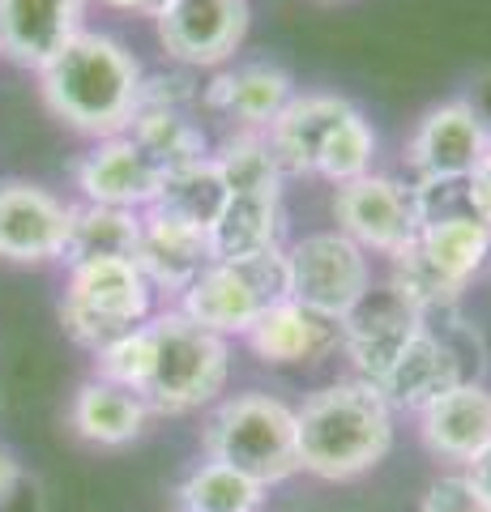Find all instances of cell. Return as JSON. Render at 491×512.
<instances>
[{
  "label": "cell",
  "mask_w": 491,
  "mask_h": 512,
  "mask_svg": "<svg viewBox=\"0 0 491 512\" xmlns=\"http://www.w3.org/2000/svg\"><path fill=\"white\" fill-rule=\"evenodd\" d=\"M487 146H491V128L474 111V103L449 99L419 120V128L410 133L406 158L423 184H453V180H470V171L483 163Z\"/></svg>",
  "instance_id": "obj_12"
},
{
  "label": "cell",
  "mask_w": 491,
  "mask_h": 512,
  "mask_svg": "<svg viewBox=\"0 0 491 512\" xmlns=\"http://www.w3.org/2000/svg\"><path fill=\"white\" fill-rule=\"evenodd\" d=\"M214 261H248L257 252L282 248V188H235L210 231Z\"/></svg>",
  "instance_id": "obj_21"
},
{
  "label": "cell",
  "mask_w": 491,
  "mask_h": 512,
  "mask_svg": "<svg viewBox=\"0 0 491 512\" xmlns=\"http://www.w3.org/2000/svg\"><path fill=\"white\" fill-rule=\"evenodd\" d=\"M150 282L137 261H90L69 269V291L60 303V320L73 342L103 350L150 320Z\"/></svg>",
  "instance_id": "obj_8"
},
{
  "label": "cell",
  "mask_w": 491,
  "mask_h": 512,
  "mask_svg": "<svg viewBox=\"0 0 491 512\" xmlns=\"http://www.w3.org/2000/svg\"><path fill=\"white\" fill-rule=\"evenodd\" d=\"M154 333V367L141 402L158 414H188L210 406L227 389L231 350L227 338L193 325L180 308L146 320Z\"/></svg>",
  "instance_id": "obj_5"
},
{
  "label": "cell",
  "mask_w": 491,
  "mask_h": 512,
  "mask_svg": "<svg viewBox=\"0 0 491 512\" xmlns=\"http://www.w3.org/2000/svg\"><path fill=\"white\" fill-rule=\"evenodd\" d=\"M244 338L261 363H274V367L316 363V359H325L329 350L342 346V320L312 312L295 299H282L252 320Z\"/></svg>",
  "instance_id": "obj_18"
},
{
  "label": "cell",
  "mask_w": 491,
  "mask_h": 512,
  "mask_svg": "<svg viewBox=\"0 0 491 512\" xmlns=\"http://www.w3.org/2000/svg\"><path fill=\"white\" fill-rule=\"evenodd\" d=\"M39 90L56 120L107 141L129 133L133 116L141 111L146 73L120 39L82 30L65 52H56L39 69Z\"/></svg>",
  "instance_id": "obj_1"
},
{
  "label": "cell",
  "mask_w": 491,
  "mask_h": 512,
  "mask_svg": "<svg viewBox=\"0 0 491 512\" xmlns=\"http://www.w3.org/2000/svg\"><path fill=\"white\" fill-rule=\"evenodd\" d=\"M86 0H0V56L43 69L82 35Z\"/></svg>",
  "instance_id": "obj_16"
},
{
  "label": "cell",
  "mask_w": 491,
  "mask_h": 512,
  "mask_svg": "<svg viewBox=\"0 0 491 512\" xmlns=\"http://www.w3.org/2000/svg\"><path fill=\"white\" fill-rule=\"evenodd\" d=\"M419 436L436 457L474 466L491 448V389L483 384H457L432 406L419 410Z\"/></svg>",
  "instance_id": "obj_19"
},
{
  "label": "cell",
  "mask_w": 491,
  "mask_h": 512,
  "mask_svg": "<svg viewBox=\"0 0 491 512\" xmlns=\"http://www.w3.org/2000/svg\"><path fill=\"white\" fill-rule=\"evenodd\" d=\"M487 154H491V146H487Z\"/></svg>",
  "instance_id": "obj_33"
},
{
  "label": "cell",
  "mask_w": 491,
  "mask_h": 512,
  "mask_svg": "<svg viewBox=\"0 0 491 512\" xmlns=\"http://www.w3.org/2000/svg\"><path fill=\"white\" fill-rule=\"evenodd\" d=\"M261 491L252 478L235 474L231 466L205 461L201 470H193L180 487V512H257Z\"/></svg>",
  "instance_id": "obj_27"
},
{
  "label": "cell",
  "mask_w": 491,
  "mask_h": 512,
  "mask_svg": "<svg viewBox=\"0 0 491 512\" xmlns=\"http://www.w3.org/2000/svg\"><path fill=\"white\" fill-rule=\"evenodd\" d=\"M282 299H291L287 248H269L248 261H214L180 295V312L193 325L227 338V333H248L252 320Z\"/></svg>",
  "instance_id": "obj_7"
},
{
  "label": "cell",
  "mask_w": 491,
  "mask_h": 512,
  "mask_svg": "<svg viewBox=\"0 0 491 512\" xmlns=\"http://www.w3.org/2000/svg\"><path fill=\"white\" fill-rule=\"evenodd\" d=\"M299 470L329 483L359 478L389 457L393 410L368 380H338L316 389L295 410Z\"/></svg>",
  "instance_id": "obj_2"
},
{
  "label": "cell",
  "mask_w": 491,
  "mask_h": 512,
  "mask_svg": "<svg viewBox=\"0 0 491 512\" xmlns=\"http://www.w3.org/2000/svg\"><path fill=\"white\" fill-rule=\"evenodd\" d=\"M334 218L346 239H355L363 252L398 256L419 235V201L415 188L398 184L393 175H359L334 192Z\"/></svg>",
  "instance_id": "obj_10"
},
{
  "label": "cell",
  "mask_w": 491,
  "mask_h": 512,
  "mask_svg": "<svg viewBox=\"0 0 491 512\" xmlns=\"http://www.w3.org/2000/svg\"><path fill=\"white\" fill-rule=\"evenodd\" d=\"M129 137L154 158L163 175L210 158L205 154V133L184 116L180 103H141V111L129 124Z\"/></svg>",
  "instance_id": "obj_26"
},
{
  "label": "cell",
  "mask_w": 491,
  "mask_h": 512,
  "mask_svg": "<svg viewBox=\"0 0 491 512\" xmlns=\"http://www.w3.org/2000/svg\"><path fill=\"white\" fill-rule=\"evenodd\" d=\"M291 99V77L274 64H244V69L218 73L201 94L210 111H223L227 120H240L244 128H269Z\"/></svg>",
  "instance_id": "obj_22"
},
{
  "label": "cell",
  "mask_w": 491,
  "mask_h": 512,
  "mask_svg": "<svg viewBox=\"0 0 491 512\" xmlns=\"http://www.w3.org/2000/svg\"><path fill=\"white\" fill-rule=\"evenodd\" d=\"M77 184H82L90 205H112V210L146 214L158 197L163 171H158V163L129 133H120V137L99 141V146L82 158Z\"/></svg>",
  "instance_id": "obj_15"
},
{
  "label": "cell",
  "mask_w": 491,
  "mask_h": 512,
  "mask_svg": "<svg viewBox=\"0 0 491 512\" xmlns=\"http://www.w3.org/2000/svg\"><path fill=\"white\" fill-rule=\"evenodd\" d=\"M470 478H474V487H479V491L487 495V500H491V448H487V453L470 466Z\"/></svg>",
  "instance_id": "obj_31"
},
{
  "label": "cell",
  "mask_w": 491,
  "mask_h": 512,
  "mask_svg": "<svg viewBox=\"0 0 491 512\" xmlns=\"http://www.w3.org/2000/svg\"><path fill=\"white\" fill-rule=\"evenodd\" d=\"M69 235V205L30 180H0V261H60Z\"/></svg>",
  "instance_id": "obj_13"
},
{
  "label": "cell",
  "mask_w": 491,
  "mask_h": 512,
  "mask_svg": "<svg viewBox=\"0 0 491 512\" xmlns=\"http://www.w3.org/2000/svg\"><path fill=\"white\" fill-rule=\"evenodd\" d=\"M141 235V214L112 210V205H69V235L60 261L69 269L90 261H133Z\"/></svg>",
  "instance_id": "obj_24"
},
{
  "label": "cell",
  "mask_w": 491,
  "mask_h": 512,
  "mask_svg": "<svg viewBox=\"0 0 491 512\" xmlns=\"http://www.w3.org/2000/svg\"><path fill=\"white\" fill-rule=\"evenodd\" d=\"M248 18V0H163L154 26L171 60L188 69H214L244 43Z\"/></svg>",
  "instance_id": "obj_11"
},
{
  "label": "cell",
  "mask_w": 491,
  "mask_h": 512,
  "mask_svg": "<svg viewBox=\"0 0 491 512\" xmlns=\"http://www.w3.org/2000/svg\"><path fill=\"white\" fill-rule=\"evenodd\" d=\"M223 205H227L223 171H218L214 158H201V163H188V167H176V171L163 175L150 210L176 218V222H188V227L210 231L218 222V214H223Z\"/></svg>",
  "instance_id": "obj_25"
},
{
  "label": "cell",
  "mask_w": 491,
  "mask_h": 512,
  "mask_svg": "<svg viewBox=\"0 0 491 512\" xmlns=\"http://www.w3.org/2000/svg\"><path fill=\"white\" fill-rule=\"evenodd\" d=\"M103 5H112V9H129V13H154L163 9V0H103Z\"/></svg>",
  "instance_id": "obj_32"
},
{
  "label": "cell",
  "mask_w": 491,
  "mask_h": 512,
  "mask_svg": "<svg viewBox=\"0 0 491 512\" xmlns=\"http://www.w3.org/2000/svg\"><path fill=\"white\" fill-rule=\"evenodd\" d=\"M94 363H99V380L120 384L129 393H146L150 384V367H154V333L150 325H137L129 333H120L116 342H107L103 350H94Z\"/></svg>",
  "instance_id": "obj_28"
},
{
  "label": "cell",
  "mask_w": 491,
  "mask_h": 512,
  "mask_svg": "<svg viewBox=\"0 0 491 512\" xmlns=\"http://www.w3.org/2000/svg\"><path fill=\"white\" fill-rule=\"evenodd\" d=\"M18 483H22L18 461H13V453H5V448H0V504H5L9 495L18 491Z\"/></svg>",
  "instance_id": "obj_30"
},
{
  "label": "cell",
  "mask_w": 491,
  "mask_h": 512,
  "mask_svg": "<svg viewBox=\"0 0 491 512\" xmlns=\"http://www.w3.org/2000/svg\"><path fill=\"white\" fill-rule=\"evenodd\" d=\"M73 431L90 444H103V448H120V444H133L141 431H146L150 419V406L141 402L137 393L120 389V384H107V380H86L73 397Z\"/></svg>",
  "instance_id": "obj_23"
},
{
  "label": "cell",
  "mask_w": 491,
  "mask_h": 512,
  "mask_svg": "<svg viewBox=\"0 0 491 512\" xmlns=\"http://www.w3.org/2000/svg\"><path fill=\"white\" fill-rule=\"evenodd\" d=\"M487 252H491V227L474 214L423 222L419 235L393 256L389 291L406 299L419 316L445 312L483 269Z\"/></svg>",
  "instance_id": "obj_4"
},
{
  "label": "cell",
  "mask_w": 491,
  "mask_h": 512,
  "mask_svg": "<svg viewBox=\"0 0 491 512\" xmlns=\"http://www.w3.org/2000/svg\"><path fill=\"white\" fill-rule=\"evenodd\" d=\"M419 512H491V500L474 487L470 474H445L423 495Z\"/></svg>",
  "instance_id": "obj_29"
},
{
  "label": "cell",
  "mask_w": 491,
  "mask_h": 512,
  "mask_svg": "<svg viewBox=\"0 0 491 512\" xmlns=\"http://www.w3.org/2000/svg\"><path fill=\"white\" fill-rule=\"evenodd\" d=\"M137 269L146 274L150 291H176L184 295L205 269L214 265L210 256V235L201 227H188L167 214L146 210L141 214V235H137Z\"/></svg>",
  "instance_id": "obj_17"
},
{
  "label": "cell",
  "mask_w": 491,
  "mask_h": 512,
  "mask_svg": "<svg viewBox=\"0 0 491 512\" xmlns=\"http://www.w3.org/2000/svg\"><path fill=\"white\" fill-rule=\"evenodd\" d=\"M287 265H291V299L334 320L355 312L363 295L372 291L368 252L342 231H316L295 239L287 248Z\"/></svg>",
  "instance_id": "obj_9"
},
{
  "label": "cell",
  "mask_w": 491,
  "mask_h": 512,
  "mask_svg": "<svg viewBox=\"0 0 491 512\" xmlns=\"http://www.w3.org/2000/svg\"><path fill=\"white\" fill-rule=\"evenodd\" d=\"M205 453L257 487H274L299 470L295 410L269 393L231 397L205 423Z\"/></svg>",
  "instance_id": "obj_6"
},
{
  "label": "cell",
  "mask_w": 491,
  "mask_h": 512,
  "mask_svg": "<svg viewBox=\"0 0 491 512\" xmlns=\"http://www.w3.org/2000/svg\"><path fill=\"white\" fill-rule=\"evenodd\" d=\"M419 329H423V316L406 299H398L393 291H380V295L368 291L355 312L342 316V350L351 359L355 376L376 389Z\"/></svg>",
  "instance_id": "obj_14"
},
{
  "label": "cell",
  "mask_w": 491,
  "mask_h": 512,
  "mask_svg": "<svg viewBox=\"0 0 491 512\" xmlns=\"http://www.w3.org/2000/svg\"><path fill=\"white\" fill-rule=\"evenodd\" d=\"M457 384H466L462 355L453 350V342L423 325L398 355V363L389 367V376L376 384V393L389 402V410H423Z\"/></svg>",
  "instance_id": "obj_20"
},
{
  "label": "cell",
  "mask_w": 491,
  "mask_h": 512,
  "mask_svg": "<svg viewBox=\"0 0 491 512\" xmlns=\"http://www.w3.org/2000/svg\"><path fill=\"white\" fill-rule=\"evenodd\" d=\"M269 154L282 175H325L329 184H351L372 171L376 133L338 94H304L282 107L265 128Z\"/></svg>",
  "instance_id": "obj_3"
}]
</instances>
